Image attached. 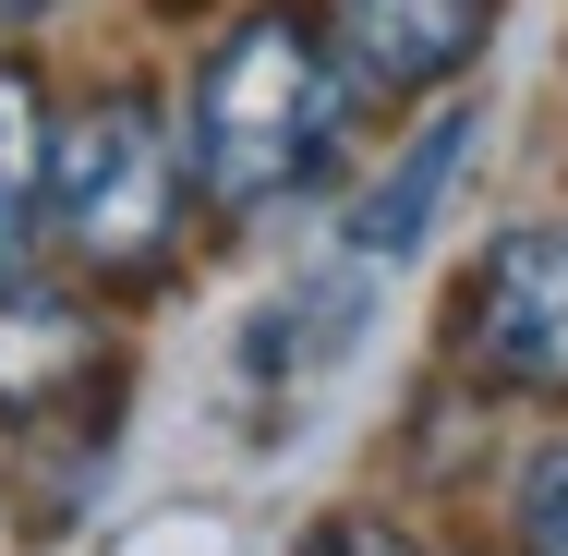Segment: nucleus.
Listing matches in <instances>:
<instances>
[{"instance_id":"1a4fd4ad","label":"nucleus","mask_w":568,"mask_h":556,"mask_svg":"<svg viewBox=\"0 0 568 556\" xmlns=\"http://www.w3.org/2000/svg\"><path fill=\"white\" fill-rule=\"evenodd\" d=\"M315 556H412V545H399L387 520H339V533H327V545H315Z\"/></svg>"},{"instance_id":"f257e3e1","label":"nucleus","mask_w":568,"mask_h":556,"mask_svg":"<svg viewBox=\"0 0 568 556\" xmlns=\"http://www.w3.org/2000/svg\"><path fill=\"white\" fill-rule=\"evenodd\" d=\"M339 145V49L303 12H242L219 61L194 73V182L206 206L254 219L278 194H303Z\"/></svg>"},{"instance_id":"39448f33","label":"nucleus","mask_w":568,"mask_h":556,"mask_svg":"<svg viewBox=\"0 0 568 556\" xmlns=\"http://www.w3.org/2000/svg\"><path fill=\"white\" fill-rule=\"evenodd\" d=\"M459 158H471V110H436L424 133H412V158L363 194V219H351V266H399V254L424 242V219H436V194L459 182Z\"/></svg>"},{"instance_id":"20e7f679","label":"nucleus","mask_w":568,"mask_h":556,"mask_svg":"<svg viewBox=\"0 0 568 556\" xmlns=\"http://www.w3.org/2000/svg\"><path fill=\"white\" fill-rule=\"evenodd\" d=\"M496 0H339V37H351V73L412 98V85H448L459 61L484 49Z\"/></svg>"},{"instance_id":"6e6552de","label":"nucleus","mask_w":568,"mask_h":556,"mask_svg":"<svg viewBox=\"0 0 568 556\" xmlns=\"http://www.w3.org/2000/svg\"><path fill=\"white\" fill-rule=\"evenodd\" d=\"M520 533H532V556H568V436L520 472Z\"/></svg>"},{"instance_id":"f03ea898","label":"nucleus","mask_w":568,"mask_h":556,"mask_svg":"<svg viewBox=\"0 0 568 556\" xmlns=\"http://www.w3.org/2000/svg\"><path fill=\"white\" fill-rule=\"evenodd\" d=\"M37 194H49V219H61V254H73V266L133 279V266H158L170 230H182V133L158 121L145 85H110V98H85L73 133H49Z\"/></svg>"},{"instance_id":"7ed1b4c3","label":"nucleus","mask_w":568,"mask_h":556,"mask_svg":"<svg viewBox=\"0 0 568 556\" xmlns=\"http://www.w3.org/2000/svg\"><path fill=\"white\" fill-rule=\"evenodd\" d=\"M448 315L496 387H568V230H508Z\"/></svg>"},{"instance_id":"9d476101","label":"nucleus","mask_w":568,"mask_h":556,"mask_svg":"<svg viewBox=\"0 0 568 556\" xmlns=\"http://www.w3.org/2000/svg\"><path fill=\"white\" fill-rule=\"evenodd\" d=\"M24 12H49V0H0V24H24Z\"/></svg>"},{"instance_id":"0eeeda50","label":"nucleus","mask_w":568,"mask_h":556,"mask_svg":"<svg viewBox=\"0 0 568 556\" xmlns=\"http://www.w3.org/2000/svg\"><path fill=\"white\" fill-rule=\"evenodd\" d=\"M49 363H73V315L37 303V291H0V387H24Z\"/></svg>"},{"instance_id":"423d86ee","label":"nucleus","mask_w":568,"mask_h":556,"mask_svg":"<svg viewBox=\"0 0 568 556\" xmlns=\"http://www.w3.org/2000/svg\"><path fill=\"white\" fill-rule=\"evenodd\" d=\"M37 170H49V110H37V85L0 61V242H12L24 206H37Z\"/></svg>"}]
</instances>
